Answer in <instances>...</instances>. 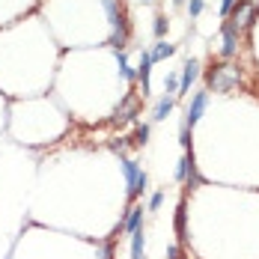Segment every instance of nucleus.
Wrapping results in <instances>:
<instances>
[{
  "instance_id": "f3484780",
  "label": "nucleus",
  "mask_w": 259,
  "mask_h": 259,
  "mask_svg": "<svg viewBox=\"0 0 259 259\" xmlns=\"http://www.w3.org/2000/svg\"><path fill=\"white\" fill-rule=\"evenodd\" d=\"M164 90H167V96L176 99V93H179V78H176V75H167V78H164Z\"/></svg>"
},
{
  "instance_id": "393cba45",
  "label": "nucleus",
  "mask_w": 259,
  "mask_h": 259,
  "mask_svg": "<svg viewBox=\"0 0 259 259\" xmlns=\"http://www.w3.org/2000/svg\"><path fill=\"white\" fill-rule=\"evenodd\" d=\"M110 256H113V250H110V244H107V247L102 250V259H110Z\"/></svg>"
},
{
  "instance_id": "0eeeda50",
  "label": "nucleus",
  "mask_w": 259,
  "mask_h": 259,
  "mask_svg": "<svg viewBox=\"0 0 259 259\" xmlns=\"http://www.w3.org/2000/svg\"><path fill=\"white\" fill-rule=\"evenodd\" d=\"M235 51H238V27L233 21H227L224 24V48H221V54L224 57H233Z\"/></svg>"
},
{
  "instance_id": "f257e3e1",
  "label": "nucleus",
  "mask_w": 259,
  "mask_h": 259,
  "mask_svg": "<svg viewBox=\"0 0 259 259\" xmlns=\"http://www.w3.org/2000/svg\"><path fill=\"white\" fill-rule=\"evenodd\" d=\"M104 12H107V21L113 27V39H110V45H116V48H122L125 45V39H128V24H125V15H122V9H116V0H102Z\"/></svg>"
},
{
  "instance_id": "412c9836",
  "label": "nucleus",
  "mask_w": 259,
  "mask_h": 259,
  "mask_svg": "<svg viewBox=\"0 0 259 259\" xmlns=\"http://www.w3.org/2000/svg\"><path fill=\"white\" fill-rule=\"evenodd\" d=\"M188 12H191V18H197V15L203 12V0H191V3H188Z\"/></svg>"
},
{
  "instance_id": "9b49d317",
  "label": "nucleus",
  "mask_w": 259,
  "mask_h": 259,
  "mask_svg": "<svg viewBox=\"0 0 259 259\" xmlns=\"http://www.w3.org/2000/svg\"><path fill=\"white\" fill-rule=\"evenodd\" d=\"M173 104H176V99H173V96H164V99H161V102L155 104V113H152V119H155V122L167 119V113L173 110Z\"/></svg>"
},
{
  "instance_id": "7ed1b4c3",
  "label": "nucleus",
  "mask_w": 259,
  "mask_h": 259,
  "mask_svg": "<svg viewBox=\"0 0 259 259\" xmlns=\"http://www.w3.org/2000/svg\"><path fill=\"white\" fill-rule=\"evenodd\" d=\"M235 83H238V69H235V66H230V63L214 66V69L208 72V87H211V90H218V93L233 90Z\"/></svg>"
},
{
  "instance_id": "f03ea898",
  "label": "nucleus",
  "mask_w": 259,
  "mask_h": 259,
  "mask_svg": "<svg viewBox=\"0 0 259 259\" xmlns=\"http://www.w3.org/2000/svg\"><path fill=\"white\" fill-rule=\"evenodd\" d=\"M122 173H125V185H128V197H140L143 191H146V173L140 170V164L137 161H131V158H122Z\"/></svg>"
},
{
  "instance_id": "dca6fc26",
  "label": "nucleus",
  "mask_w": 259,
  "mask_h": 259,
  "mask_svg": "<svg viewBox=\"0 0 259 259\" xmlns=\"http://www.w3.org/2000/svg\"><path fill=\"white\" fill-rule=\"evenodd\" d=\"M176 235H179L182 241L188 238L185 235V203H179V208H176Z\"/></svg>"
},
{
  "instance_id": "20e7f679",
  "label": "nucleus",
  "mask_w": 259,
  "mask_h": 259,
  "mask_svg": "<svg viewBox=\"0 0 259 259\" xmlns=\"http://www.w3.org/2000/svg\"><path fill=\"white\" fill-rule=\"evenodd\" d=\"M206 104H208V93H194L191 107H188V116H185V125H197L200 116H203V110H206Z\"/></svg>"
},
{
  "instance_id": "4468645a",
  "label": "nucleus",
  "mask_w": 259,
  "mask_h": 259,
  "mask_svg": "<svg viewBox=\"0 0 259 259\" xmlns=\"http://www.w3.org/2000/svg\"><path fill=\"white\" fill-rule=\"evenodd\" d=\"M188 170H194V158H191V155H182L179 158V167H176V182L188 179Z\"/></svg>"
},
{
  "instance_id": "a878e982",
  "label": "nucleus",
  "mask_w": 259,
  "mask_h": 259,
  "mask_svg": "<svg viewBox=\"0 0 259 259\" xmlns=\"http://www.w3.org/2000/svg\"><path fill=\"white\" fill-rule=\"evenodd\" d=\"M173 3H176V6H182V0H173Z\"/></svg>"
},
{
  "instance_id": "39448f33",
  "label": "nucleus",
  "mask_w": 259,
  "mask_h": 259,
  "mask_svg": "<svg viewBox=\"0 0 259 259\" xmlns=\"http://www.w3.org/2000/svg\"><path fill=\"white\" fill-rule=\"evenodd\" d=\"M253 12H256V6H253V3H247V0H238V6H233V12H230V15H233V24L235 27H250L253 24Z\"/></svg>"
},
{
  "instance_id": "aec40b11",
  "label": "nucleus",
  "mask_w": 259,
  "mask_h": 259,
  "mask_svg": "<svg viewBox=\"0 0 259 259\" xmlns=\"http://www.w3.org/2000/svg\"><path fill=\"white\" fill-rule=\"evenodd\" d=\"M164 33H167V18H164V15H158V18H155V36H158V39H164Z\"/></svg>"
},
{
  "instance_id": "a211bd4d",
  "label": "nucleus",
  "mask_w": 259,
  "mask_h": 259,
  "mask_svg": "<svg viewBox=\"0 0 259 259\" xmlns=\"http://www.w3.org/2000/svg\"><path fill=\"white\" fill-rule=\"evenodd\" d=\"M134 143H137V146H146V143H149V125H137Z\"/></svg>"
},
{
  "instance_id": "1a4fd4ad",
  "label": "nucleus",
  "mask_w": 259,
  "mask_h": 259,
  "mask_svg": "<svg viewBox=\"0 0 259 259\" xmlns=\"http://www.w3.org/2000/svg\"><path fill=\"white\" fill-rule=\"evenodd\" d=\"M149 72H152V60H149V51H143L140 54V66H137V80H140L143 99L149 96Z\"/></svg>"
},
{
  "instance_id": "b1692460",
  "label": "nucleus",
  "mask_w": 259,
  "mask_h": 259,
  "mask_svg": "<svg viewBox=\"0 0 259 259\" xmlns=\"http://www.w3.org/2000/svg\"><path fill=\"white\" fill-rule=\"evenodd\" d=\"M167 256H170V259H182V250H179V247H176V244H173V247L167 250Z\"/></svg>"
},
{
  "instance_id": "f8f14e48",
  "label": "nucleus",
  "mask_w": 259,
  "mask_h": 259,
  "mask_svg": "<svg viewBox=\"0 0 259 259\" xmlns=\"http://www.w3.org/2000/svg\"><path fill=\"white\" fill-rule=\"evenodd\" d=\"M143 247H146V235H143V230L131 233V259H143Z\"/></svg>"
},
{
  "instance_id": "9d476101",
  "label": "nucleus",
  "mask_w": 259,
  "mask_h": 259,
  "mask_svg": "<svg viewBox=\"0 0 259 259\" xmlns=\"http://www.w3.org/2000/svg\"><path fill=\"white\" fill-rule=\"evenodd\" d=\"M176 54V45H170V42H164V39H158V45L149 51V60L158 63V60H167V57H173Z\"/></svg>"
},
{
  "instance_id": "bb28decb",
  "label": "nucleus",
  "mask_w": 259,
  "mask_h": 259,
  "mask_svg": "<svg viewBox=\"0 0 259 259\" xmlns=\"http://www.w3.org/2000/svg\"><path fill=\"white\" fill-rule=\"evenodd\" d=\"M146 3H149V0H146Z\"/></svg>"
},
{
  "instance_id": "4be33fe9",
  "label": "nucleus",
  "mask_w": 259,
  "mask_h": 259,
  "mask_svg": "<svg viewBox=\"0 0 259 259\" xmlns=\"http://www.w3.org/2000/svg\"><path fill=\"white\" fill-rule=\"evenodd\" d=\"M179 143L188 149V143H191V134H188V125H182V131H179Z\"/></svg>"
},
{
  "instance_id": "6ab92c4d",
  "label": "nucleus",
  "mask_w": 259,
  "mask_h": 259,
  "mask_svg": "<svg viewBox=\"0 0 259 259\" xmlns=\"http://www.w3.org/2000/svg\"><path fill=\"white\" fill-rule=\"evenodd\" d=\"M161 203H164V191H155V194L149 197V211H158Z\"/></svg>"
},
{
  "instance_id": "5701e85b",
  "label": "nucleus",
  "mask_w": 259,
  "mask_h": 259,
  "mask_svg": "<svg viewBox=\"0 0 259 259\" xmlns=\"http://www.w3.org/2000/svg\"><path fill=\"white\" fill-rule=\"evenodd\" d=\"M233 6H235V0H224V3H221V15L227 18V15L233 12Z\"/></svg>"
},
{
  "instance_id": "2eb2a0df",
  "label": "nucleus",
  "mask_w": 259,
  "mask_h": 259,
  "mask_svg": "<svg viewBox=\"0 0 259 259\" xmlns=\"http://www.w3.org/2000/svg\"><path fill=\"white\" fill-rule=\"evenodd\" d=\"M119 75H122L125 80H134V78H137V72L128 66V60H125V54H122V51H119Z\"/></svg>"
},
{
  "instance_id": "6e6552de",
  "label": "nucleus",
  "mask_w": 259,
  "mask_h": 259,
  "mask_svg": "<svg viewBox=\"0 0 259 259\" xmlns=\"http://www.w3.org/2000/svg\"><path fill=\"white\" fill-rule=\"evenodd\" d=\"M197 75H200V63H197V60H188V63H185V72H182L179 93H176V96H185V93L191 90V83L197 80Z\"/></svg>"
},
{
  "instance_id": "423d86ee",
  "label": "nucleus",
  "mask_w": 259,
  "mask_h": 259,
  "mask_svg": "<svg viewBox=\"0 0 259 259\" xmlns=\"http://www.w3.org/2000/svg\"><path fill=\"white\" fill-rule=\"evenodd\" d=\"M119 230H122V233H137V230H143V206H131L128 214H125V221L119 224Z\"/></svg>"
},
{
  "instance_id": "ddd939ff",
  "label": "nucleus",
  "mask_w": 259,
  "mask_h": 259,
  "mask_svg": "<svg viewBox=\"0 0 259 259\" xmlns=\"http://www.w3.org/2000/svg\"><path fill=\"white\" fill-rule=\"evenodd\" d=\"M134 113H137V99H134V96H128V99H125V104L116 110V119H134Z\"/></svg>"
}]
</instances>
